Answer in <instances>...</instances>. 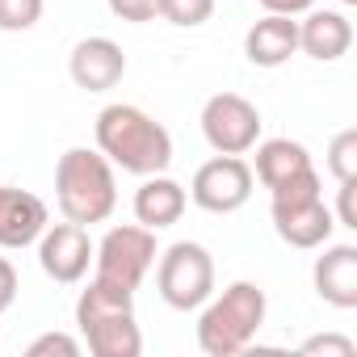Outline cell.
Listing matches in <instances>:
<instances>
[{"label":"cell","instance_id":"obj_23","mask_svg":"<svg viewBox=\"0 0 357 357\" xmlns=\"http://www.w3.org/2000/svg\"><path fill=\"white\" fill-rule=\"evenodd\" d=\"M298 353H332V357H353L357 353V344L349 340V336H311V340H303L298 344Z\"/></svg>","mask_w":357,"mask_h":357},{"label":"cell","instance_id":"obj_15","mask_svg":"<svg viewBox=\"0 0 357 357\" xmlns=\"http://www.w3.org/2000/svg\"><path fill=\"white\" fill-rule=\"evenodd\" d=\"M185 206H190L185 185H176L172 176H164V172L143 176V185L135 190V219H139L147 231H164V227H172L176 219L185 215Z\"/></svg>","mask_w":357,"mask_h":357},{"label":"cell","instance_id":"obj_6","mask_svg":"<svg viewBox=\"0 0 357 357\" xmlns=\"http://www.w3.org/2000/svg\"><path fill=\"white\" fill-rule=\"evenodd\" d=\"M93 265H97L93 282H101L118 294H135L155 265V231H147L143 223L109 227L101 236V244L93 248Z\"/></svg>","mask_w":357,"mask_h":357},{"label":"cell","instance_id":"obj_14","mask_svg":"<svg viewBox=\"0 0 357 357\" xmlns=\"http://www.w3.org/2000/svg\"><path fill=\"white\" fill-rule=\"evenodd\" d=\"M353 47V22L340 9H307V17L298 22V51L319 59V63H336L340 55H349Z\"/></svg>","mask_w":357,"mask_h":357},{"label":"cell","instance_id":"obj_22","mask_svg":"<svg viewBox=\"0 0 357 357\" xmlns=\"http://www.w3.org/2000/svg\"><path fill=\"white\" fill-rule=\"evenodd\" d=\"M105 5L118 22H135V26L160 17V0H105Z\"/></svg>","mask_w":357,"mask_h":357},{"label":"cell","instance_id":"obj_9","mask_svg":"<svg viewBox=\"0 0 357 357\" xmlns=\"http://www.w3.org/2000/svg\"><path fill=\"white\" fill-rule=\"evenodd\" d=\"M202 135L219 155H244L261 143V109L240 93H215L202 105Z\"/></svg>","mask_w":357,"mask_h":357},{"label":"cell","instance_id":"obj_3","mask_svg":"<svg viewBox=\"0 0 357 357\" xmlns=\"http://www.w3.org/2000/svg\"><path fill=\"white\" fill-rule=\"evenodd\" d=\"M269 298L257 282H231L223 294H211L198 315V349L206 357H236L244 353L261 324H265Z\"/></svg>","mask_w":357,"mask_h":357},{"label":"cell","instance_id":"obj_24","mask_svg":"<svg viewBox=\"0 0 357 357\" xmlns=\"http://www.w3.org/2000/svg\"><path fill=\"white\" fill-rule=\"evenodd\" d=\"M336 190H340V202H336V211H332L336 227H357V206H353V190H357V176H353V181H340Z\"/></svg>","mask_w":357,"mask_h":357},{"label":"cell","instance_id":"obj_5","mask_svg":"<svg viewBox=\"0 0 357 357\" xmlns=\"http://www.w3.org/2000/svg\"><path fill=\"white\" fill-rule=\"evenodd\" d=\"M269 215H273V231L290 248H303V252L324 248L336 231V219H332V206L324 202L315 168L290 176L278 190H269Z\"/></svg>","mask_w":357,"mask_h":357},{"label":"cell","instance_id":"obj_10","mask_svg":"<svg viewBox=\"0 0 357 357\" xmlns=\"http://www.w3.org/2000/svg\"><path fill=\"white\" fill-rule=\"evenodd\" d=\"M93 240H89V227H80V223H47V231L38 236V265H43V273L51 278V282H59V286H76L84 273H89V265H93Z\"/></svg>","mask_w":357,"mask_h":357},{"label":"cell","instance_id":"obj_20","mask_svg":"<svg viewBox=\"0 0 357 357\" xmlns=\"http://www.w3.org/2000/svg\"><path fill=\"white\" fill-rule=\"evenodd\" d=\"M43 17V0H0V30L5 34H26Z\"/></svg>","mask_w":357,"mask_h":357},{"label":"cell","instance_id":"obj_8","mask_svg":"<svg viewBox=\"0 0 357 357\" xmlns=\"http://www.w3.org/2000/svg\"><path fill=\"white\" fill-rule=\"evenodd\" d=\"M252 185H257V176L244 155H215L194 172L190 202L206 215H236L240 206H248Z\"/></svg>","mask_w":357,"mask_h":357},{"label":"cell","instance_id":"obj_19","mask_svg":"<svg viewBox=\"0 0 357 357\" xmlns=\"http://www.w3.org/2000/svg\"><path fill=\"white\" fill-rule=\"evenodd\" d=\"M328 172L336 176V185L357 176V130H353V126L340 130V135L328 143Z\"/></svg>","mask_w":357,"mask_h":357},{"label":"cell","instance_id":"obj_2","mask_svg":"<svg viewBox=\"0 0 357 357\" xmlns=\"http://www.w3.org/2000/svg\"><path fill=\"white\" fill-rule=\"evenodd\" d=\"M55 202L68 223H105L118 206L114 164L93 147H68L55 164Z\"/></svg>","mask_w":357,"mask_h":357},{"label":"cell","instance_id":"obj_17","mask_svg":"<svg viewBox=\"0 0 357 357\" xmlns=\"http://www.w3.org/2000/svg\"><path fill=\"white\" fill-rule=\"evenodd\" d=\"M307 168H315V164H311V151L303 143H294V139H265V143H257V172L252 176L265 190H278L282 181H290V176H298Z\"/></svg>","mask_w":357,"mask_h":357},{"label":"cell","instance_id":"obj_26","mask_svg":"<svg viewBox=\"0 0 357 357\" xmlns=\"http://www.w3.org/2000/svg\"><path fill=\"white\" fill-rule=\"evenodd\" d=\"M265 13H282V17H298L307 9H315V0H257Z\"/></svg>","mask_w":357,"mask_h":357},{"label":"cell","instance_id":"obj_25","mask_svg":"<svg viewBox=\"0 0 357 357\" xmlns=\"http://www.w3.org/2000/svg\"><path fill=\"white\" fill-rule=\"evenodd\" d=\"M17 303V269L9 257H0V315Z\"/></svg>","mask_w":357,"mask_h":357},{"label":"cell","instance_id":"obj_12","mask_svg":"<svg viewBox=\"0 0 357 357\" xmlns=\"http://www.w3.org/2000/svg\"><path fill=\"white\" fill-rule=\"evenodd\" d=\"M47 202L30 190L0 185V248H30L47 231Z\"/></svg>","mask_w":357,"mask_h":357},{"label":"cell","instance_id":"obj_1","mask_svg":"<svg viewBox=\"0 0 357 357\" xmlns=\"http://www.w3.org/2000/svg\"><path fill=\"white\" fill-rule=\"evenodd\" d=\"M97 151L130 176H151V172H168L172 135L147 109L114 101L97 114Z\"/></svg>","mask_w":357,"mask_h":357},{"label":"cell","instance_id":"obj_4","mask_svg":"<svg viewBox=\"0 0 357 357\" xmlns=\"http://www.w3.org/2000/svg\"><path fill=\"white\" fill-rule=\"evenodd\" d=\"M76 328L93 357H139L143 353L135 294H118L101 282H89L76 298Z\"/></svg>","mask_w":357,"mask_h":357},{"label":"cell","instance_id":"obj_18","mask_svg":"<svg viewBox=\"0 0 357 357\" xmlns=\"http://www.w3.org/2000/svg\"><path fill=\"white\" fill-rule=\"evenodd\" d=\"M211 13H215V0H160V17L168 26H181V30L206 26Z\"/></svg>","mask_w":357,"mask_h":357},{"label":"cell","instance_id":"obj_16","mask_svg":"<svg viewBox=\"0 0 357 357\" xmlns=\"http://www.w3.org/2000/svg\"><path fill=\"white\" fill-rule=\"evenodd\" d=\"M244 55L257 68H282V63H290V55H298V22L282 17V13H265L244 34Z\"/></svg>","mask_w":357,"mask_h":357},{"label":"cell","instance_id":"obj_11","mask_svg":"<svg viewBox=\"0 0 357 357\" xmlns=\"http://www.w3.org/2000/svg\"><path fill=\"white\" fill-rule=\"evenodd\" d=\"M68 76L84 93H105L126 76V55L114 38H80L68 55Z\"/></svg>","mask_w":357,"mask_h":357},{"label":"cell","instance_id":"obj_13","mask_svg":"<svg viewBox=\"0 0 357 357\" xmlns=\"http://www.w3.org/2000/svg\"><path fill=\"white\" fill-rule=\"evenodd\" d=\"M311 282L328 307L353 311L357 307V248L353 244H324V252L311 265Z\"/></svg>","mask_w":357,"mask_h":357},{"label":"cell","instance_id":"obj_21","mask_svg":"<svg viewBox=\"0 0 357 357\" xmlns=\"http://www.w3.org/2000/svg\"><path fill=\"white\" fill-rule=\"evenodd\" d=\"M80 357V340L76 336H68V332H43L38 340H30V349H26V357Z\"/></svg>","mask_w":357,"mask_h":357},{"label":"cell","instance_id":"obj_7","mask_svg":"<svg viewBox=\"0 0 357 357\" xmlns=\"http://www.w3.org/2000/svg\"><path fill=\"white\" fill-rule=\"evenodd\" d=\"M155 290L172 311H198L215 294V257L194 240L168 244L155 265Z\"/></svg>","mask_w":357,"mask_h":357},{"label":"cell","instance_id":"obj_27","mask_svg":"<svg viewBox=\"0 0 357 357\" xmlns=\"http://www.w3.org/2000/svg\"><path fill=\"white\" fill-rule=\"evenodd\" d=\"M340 5H357V0H340Z\"/></svg>","mask_w":357,"mask_h":357}]
</instances>
